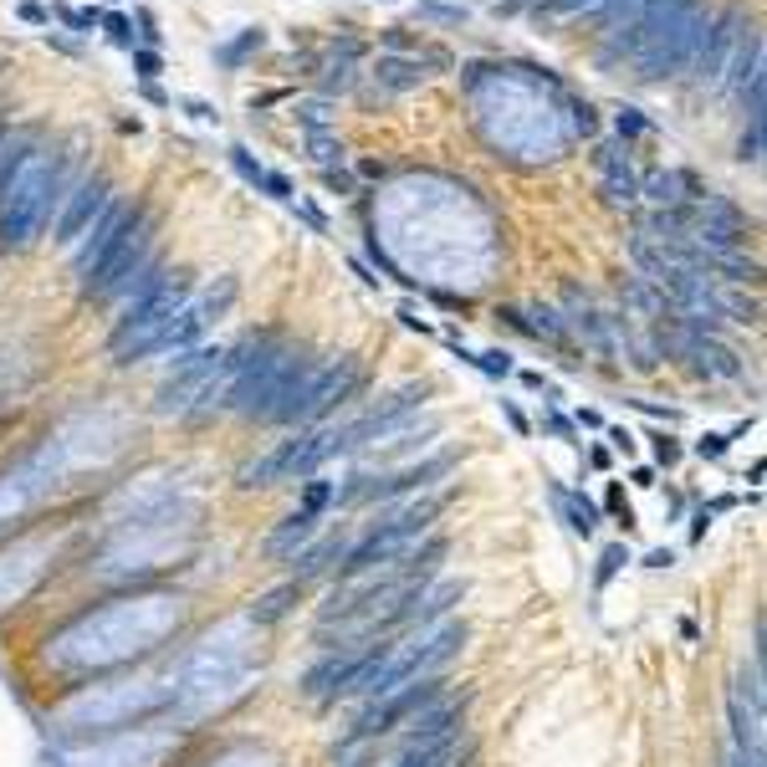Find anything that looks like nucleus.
<instances>
[{
  "mask_svg": "<svg viewBox=\"0 0 767 767\" xmlns=\"http://www.w3.org/2000/svg\"><path fill=\"white\" fill-rule=\"evenodd\" d=\"M185 302H190V282L185 277H149L139 292H133V302L123 307V318H118V328L108 338L118 364H133V358L159 353L164 328L174 323V312Z\"/></svg>",
  "mask_w": 767,
  "mask_h": 767,
  "instance_id": "nucleus-1",
  "label": "nucleus"
},
{
  "mask_svg": "<svg viewBox=\"0 0 767 767\" xmlns=\"http://www.w3.org/2000/svg\"><path fill=\"white\" fill-rule=\"evenodd\" d=\"M57 205V169L47 159H26L0 185V246H31Z\"/></svg>",
  "mask_w": 767,
  "mask_h": 767,
  "instance_id": "nucleus-2",
  "label": "nucleus"
},
{
  "mask_svg": "<svg viewBox=\"0 0 767 767\" xmlns=\"http://www.w3.org/2000/svg\"><path fill=\"white\" fill-rule=\"evenodd\" d=\"M215 384H225V348H195V353L179 358V369L159 384L154 410L159 415H200L220 399Z\"/></svg>",
  "mask_w": 767,
  "mask_h": 767,
  "instance_id": "nucleus-3",
  "label": "nucleus"
},
{
  "mask_svg": "<svg viewBox=\"0 0 767 767\" xmlns=\"http://www.w3.org/2000/svg\"><path fill=\"white\" fill-rule=\"evenodd\" d=\"M706 6L696 0V6H686L681 16H675L650 47L635 57V77L640 82H660V77H675L681 67H691V57H696V47H701V36H706Z\"/></svg>",
  "mask_w": 767,
  "mask_h": 767,
  "instance_id": "nucleus-4",
  "label": "nucleus"
},
{
  "mask_svg": "<svg viewBox=\"0 0 767 767\" xmlns=\"http://www.w3.org/2000/svg\"><path fill=\"white\" fill-rule=\"evenodd\" d=\"M742 26H747L742 11H721V16L706 21V36H701V47H696V57H691L696 87H716L721 77H727V67H732V57H737V47H742V36H747Z\"/></svg>",
  "mask_w": 767,
  "mask_h": 767,
  "instance_id": "nucleus-5",
  "label": "nucleus"
},
{
  "mask_svg": "<svg viewBox=\"0 0 767 767\" xmlns=\"http://www.w3.org/2000/svg\"><path fill=\"white\" fill-rule=\"evenodd\" d=\"M353 389H358V364H353V358H333V364H318V369H312V379H307L297 425L323 420L328 410H338V404H343Z\"/></svg>",
  "mask_w": 767,
  "mask_h": 767,
  "instance_id": "nucleus-6",
  "label": "nucleus"
},
{
  "mask_svg": "<svg viewBox=\"0 0 767 767\" xmlns=\"http://www.w3.org/2000/svg\"><path fill=\"white\" fill-rule=\"evenodd\" d=\"M425 404V384H404V389H394L384 404H374V410L358 420V425H348V430H338V450H348V445H364V440H374V435H384V430H394L410 410H420Z\"/></svg>",
  "mask_w": 767,
  "mask_h": 767,
  "instance_id": "nucleus-7",
  "label": "nucleus"
},
{
  "mask_svg": "<svg viewBox=\"0 0 767 767\" xmlns=\"http://www.w3.org/2000/svg\"><path fill=\"white\" fill-rule=\"evenodd\" d=\"M108 205H113V195H108V179H103V174L82 179V185L67 195L62 215H57V241H62V246L82 241V236H87V225H93V220H98Z\"/></svg>",
  "mask_w": 767,
  "mask_h": 767,
  "instance_id": "nucleus-8",
  "label": "nucleus"
},
{
  "mask_svg": "<svg viewBox=\"0 0 767 767\" xmlns=\"http://www.w3.org/2000/svg\"><path fill=\"white\" fill-rule=\"evenodd\" d=\"M762 67H767V41L757 31H747L742 47H737V57H732V67H727L732 87H737L742 103H747V118H762V98H767V72Z\"/></svg>",
  "mask_w": 767,
  "mask_h": 767,
  "instance_id": "nucleus-9",
  "label": "nucleus"
},
{
  "mask_svg": "<svg viewBox=\"0 0 767 767\" xmlns=\"http://www.w3.org/2000/svg\"><path fill=\"white\" fill-rule=\"evenodd\" d=\"M430 57H410V52H384L369 77H374V98H399V93H410V87H420L430 72H425Z\"/></svg>",
  "mask_w": 767,
  "mask_h": 767,
  "instance_id": "nucleus-10",
  "label": "nucleus"
},
{
  "mask_svg": "<svg viewBox=\"0 0 767 767\" xmlns=\"http://www.w3.org/2000/svg\"><path fill=\"white\" fill-rule=\"evenodd\" d=\"M594 164L604 174V200L609 205H635L640 200V179H635V164H629V149L624 144H599L594 149Z\"/></svg>",
  "mask_w": 767,
  "mask_h": 767,
  "instance_id": "nucleus-11",
  "label": "nucleus"
},
{
  "mask_svg": "<svg viewBox=\"0 0 767 767\" xmlns=\"http://www.w3.org/2000/svg\"><path fill=\"white\" fill-rule=\"evenodd\" d=\"M640 195H645L655 210H670V205H691V200H701L706 190L696 185V174H691V169H655L645 185H640Z\"/></svg>",
  "mask_w": 767,
  "mask_h": 767,
  "instance_id": "nucleus-12",
  "label": "nucleus"
},
{
  "mask_svg": "<svg viewBox=\"0 0 767 767\" xmlns=\"http://www.w3.org/2000/svg\"><path fill=\"white\" fill-rule=\"evenodd\" d=\"M123 215H128V205H108V210H103L93 225H87V246L77 251V277H87V272H93V266H98V256L108 251L113 231L123 225Z\"/></svg>",
  "mask_w": 767,
  "mask_h": 767,
  "instance_id": "nucleus-13",
  "label": "nucleus"
},
{
  "mask_svg": "<svg viewBox=\"0 0 767 767\" xmlns=\"http://www.w3.org/2000/svg\"><path fill=\"white\" fill-rule=\"evenodd\" d=\"M358 57H364V47H358V41L353 36H343V41H333V62H328V77H323V93L333 98V93H348V87H353V62Z\"/></svg>",
  "mask_w": 767,
  "mask_h": 767,
  "instance_id": "nucleus-14",
  "label": "nucleus"
},
{
  "mask_svg": "<svg viewBox=\"0 0 767 767\" xmlns=\"http://www.w3.org/2000/svg\"><path fill=\"white\" fill-rule=\"evenodd\" d=\"M307 154H312V164H323V169L343 164V144H338V133H333V128H312V133H307Z\"/></svg>",
  "mask_w": 767,
  "mask_h": 767,
  "instance_id": "nucleus-15",
  "label": "nucleus"
},
{
  "mask_svg": "<svg viewBox=\"0 0 767 767\" xmlns=\"http://www.w3.org/2000/svg\"><path fill=\"white\" fill-rule=\"evenodd\" d=\"M261 47H266V31L256 26V31H241V36L231 41V47H220V52H215V62H220V67H241V62H246L251 52H261Z\"/></svg>",
  "mask_w": 767,
  "mask_h": 767,
  "instance_id": "nucleus-16",
  "label": "nucleus"
},
{
  "mask_svg": "<svg viewBox=\"0 0 767 767\" xmlns=\"http://www.w3.org/2000/svg\"><path fill=\"white\" fill-rule=\"evenodd\" d=\"M655 6V0H604V31H619V26H629V21H635L640 11H650Z\"/></svg>",
  "mask_w": 767,
  "mask_h": 767,
  "instance_id": "nucleus-17",
  "label": "nucleus"
},
{
  "mask_svg": "<svg viewBox=\"0 0 767 767\" xmlns=\"http://www.w3.org/2000/svg\"><path fill=\"white\" fill-rule=\"evenodd\" d=\"M737 159L742 164H762V118H747V133L737 144Z\"/></svg>",
  "mask_w": 767,
  "mask_h": 767,
  "instance_id": "nucleus-18",
  "label": "nucleus"
},
{
  "mask_svg": "<svg viewBox=\"0 0 767 767\" xmlns=\"http://www.w3.org/2000/svg\"><path fill=\"white\" fill-rule=\"evenodd\" d=\"M420 21H435V26H461V21H466V6H440V0H425V6H420Z\"/></svg>",
  "mask_w": 767,
  "mask_h": 767,
  "instance_id": "nucleus-19",
  "label": "nucleus"
},
{
  "mask_svg": "<svg viewBox=\"0 0 767 767\" xmlns=\"http://www.w3.org/2000/svg\"><path fill=\"white\" fill-rule=\"evenodd\" d=\"M604 0H543L537 16H578V11H599Z\"/></svg>",
  "mask_w": 767,
  "mask_h": 767,
  "instance_id": "nucleus-20",
  "label": "nucleus"
},
{
  "mask_svg": "<svg viewBox=\"0 0 767 767\" xmlns=\"http://www.w3.org/2000/svg\"><path fill=\"white\" fill-rule=\"evenodd\" d=\"M297 123L312 133V128H328V98H312V103H297Z\"/></svg>",
  "mask_w": 767,
  "mask_h": 767,
  "instance_id": "nucleus-21",
  "label": "nucleus"
},
{
  "mask_svg": "<svg viewBox=\"0 0 767 767\" xmlns=\"http://www.w3.org/2000/svg\"><path fill=\"white\" fill-rule=\"evenodd\" d=\"M614 128H619V139H640V133H650V118H645V113H635V108H619Z\"/></svg>",
  "mask_w": 767,
  "mask_h": 767,
  "instance_id": "nucleus-22",
  "label": "nucleus"
},
{
  "mask_svg": "<svg viewBox=\"0 0 767 767\" xmlns=\"http://www.w3.org/2000/svg\"><path fill=\"white\" fill-rule=\"evenodd\" d=\"M231 164H236V169H241V174L251 179V185H261V174H266V169H261V164L251 159V149H241V144H236V149H231Z\"/></svg>",
  "mask_w": 767,
  "mask_h": 767,
  "instance_id": "nucleus-23",
  "label": "nucleus"
},
{
  "mask_svg": "<svg viewBox=\"0 0 767 767\" xmlns=\"http://www.w3.org/2000/svg\"><path fill=\"white\" fill-rule=\"evenodd\" d=\"M133 72H139L144 82L159 77V52H133Z\"/></svg>",
  "mask_w": 767,
  "mask_h": 767,
  "instance_id": "nucleus-24",
  "label": "nucleus"
},
{
  "mask_svg": "<svg viewBox=\"0 0 767 767\" xmlns=\"http://www.w3.org/2000/svg\"><path fill=\"white\" fill-rule=\"evenodd\" d=\"M103 26H108V36H113V41H118V47H128V52H133V26H128V21H123V16H108V21H103Z\"/></svg>",
  "mask_w": 767,
  "mask_h": 767,
  "instance_id": "nucleus-25",
  "label": "nucleus"
},
{
  "mask_svg": "<svg viewBox=\"0 0 767 767\" xmlns=\"http://www.w3.org/2000/svg\"><path fill=\"white\" fill-rule=\"evenodd\" d=\"M573 128H578V133H594V128H599V113H594L589 103H573Z\"/></svg>",
  "mask_w": 767,
  "mask_h": 767,
  "instance_id": "nucleus-26",
  "label": "nucleus"
},
{
  "mask_svg": "<svg viewBox=\"0 0 767 767\" xmlns=\"http://www.w3.org/2000/svg\"><path fill=\"white\" fill-rule=\"evenodd\" d=\"M261 185L272 190L277 200H292V185H287V174H272V169H266V174H261Z\"/></svg>",
  "mask_w": 767,
  "mask_h": 767,
  "instance_id": "nucleus-27",
  "label": "nucleus"
},
{
  "mask_svg": "<svg viewBox=\"0 0 767 767\" xmlns=\"http://www.w3.org/2000/svg\"><path fill=\"white\" fill-rule=\"evenodd\" d=\"M67 26H77V31H93L98 26V11H57Z\"/></svg>",
  "mask_w": 767,
  "mask_h": 767,
  "instance_id": "nucleus-28",
  "label": "nucleus"
},
{
  "mask_svg": "<svg viewBox=\"0 0 767 767\" xmlns=\"http://www.w3.org/2000/svg\"><path fill=\"white\" fill-rule=\"evenodd\" d=\"M21 21H31V26H47L52 16H47V6H36V0H21Z\"/></svg>",
  "mask_w": 767,
  "mask_h": 767,
  "instance_id": "nucleus-29",
  "label": "nucleus"
},
{
  "mask_svg": "<svg viewBox=\"0 0 767 767\" xmlns=\"http://www.w3.org/2000/svg\"><path fill=\"white\" fill-rule=\"evenodd\" d=\"M476 364L486 369V374H507L512 364H507V353H486V358H476Z\"/></svg>",
  "mask_w": 767,
  "mask_h": 767,
  "instance_id": "nucleus-30",
  "label": "nucleus"
},
{
  "mask_svg": "<svg viewBox=\"0 0 767 767\" xmlns=\"http://www.w3.org/2000/svg\"><path fill=\"white\" fill-rule=\"evenodd\" d=\"M185 108H190L200 123H210V118H215V108H210V103H200V98H185Z\"/></svg>",
  "mask_w": 767,
  "mask_h": 767,
  "instance_id": "nucleus-31",
  "label": "nucleus"
},
{
  "mask_svg": "<svg viewBox=\"0 0 767 767\" xmlns=\"http://www.w3.org/2000/svg\"><path fill=\"white\" fill-rule=\"evenodd\" d=\"M144 98H149V103H159V108L169 103V98H164V87H159V82H144Z\"/></svg>",
  "mask_w": 767,
  "mask_h": 767,
  "instance_id": "nucleus-32",
  "label": "nucleus"
},
{
  "mask_svg": "<svg viewBox=\"0 0 767 767\" xmlns=\"http://www.w3.org/2000/svg\"><path fill=\"white\" fill-rule=\"evenodd\" d=\"M522 6H532V0H502V6H496V11H502V16H517Z\"/></svg>",
  "mask_w": 767,
  "mask_h": 767,
  "instance_id": "nucleus-33",
  "label": "nucleus"
}]
</instances>
